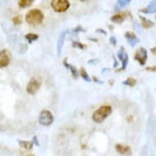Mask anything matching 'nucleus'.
<instances>
[{
    "label": "nucleus",
    "instance_id": "obj_1",
    "mask_svg": "<svg viewBox=\"0 0 156 156\" xmlns=\"http://www.w3.org/2000/svg\"><path fill=\"white\" fill-rule=\"evenodd\" d=\"M113 109L112 107L109 105H102L97 109L92 115V120L95 123H101L107 118L108 116L112 114Z\"/></svg>",
    "mask_w": 156,
    "mask_h": 156
},
{
    "label": "nucleus",
    "instance_id": "obj_2",
    "mask_svg": "<svg viewBox=\"0 0 156 156\" xmlns=\"http://www.w3.org/2000/svg\"><path fill=\"white\" fill-rule=\"evenodd\" d=\"M44 20V13L39 9H32L29 11L26 15V21L29 25H32V26L40 25L43 23Z\"/></svg>",
    "mask_w": 156,
    "mask_h": 156
},
{
    "label": "nucleus",
    "instance_id": "obj_3",
    "mask_svg": "<svg viewBox=\"0 0 156 156\" xmlns=\"http://www.w3.org/2000/svg\"><path fill=\"white\" fill-rule=\"evenodd\" d=\"M42 84V79L39 76H33L26 86V91L30 95H34L37 93Z\"/></svg>",
    "mask_w": 156,
    "mask_h": 156
},
{
    "label": "nucleus",
    "instance_id": "obj_4",
    "mask_svg": "<svg viewBox=\"0 0 156 156\" xmlns=\"http://www.w3.org/2000/svg\"><path fill=\"white\" fill-rule=\"evenodd\" d=\"M54 121L53 115L51 114V111L48 110H42L40 114H39V117H38V123L42 126H50L52 124Z\"/></svg>",
    "mask_w": 156,
    "mask_h": 156
},
{
    "label": "nucleus",
    "instance_id": "obj_5",
    "mask_svg": "<svg viewBox=\"0 0 156 156\" xmlns=\"http://www.w3.org/2000/svg\"><path fill=\"white\" fill-rule=\"evenodd\" d=\"M69 1L67 0H52L51 2V7L56 12H65L69 9Z\"/></svg>",
    "mask_w": 156,
    "mask_h": 156
},
{
    "label": "nucleus",
    "instance_id": "obj_6",
    "mask_svg": "<svg viewBox=\"0 0 156 156\" xmlns=\"http://www.w3.org/2000/svg\"><path fill=\"white\" fill-rule=\"evenodd\" d=\"M147 50L144 48H140L138 50H136L134 54V60L137 61L141 66H145L147 61Z\"/></svg>",
    "mask_w": 156,
    "mask_h": 156
},
{
    "label": "nucleus",
    "instance_id": "obj_7",
    "mask_svg": "<svg viewBox=\"0 0 156 156\" xmlns=\"http://www.w3.org/2000/svg\"><path fill=\"white\" fill-rule=\"evenodd\" d=\"M10 51L7 49H3L0 51V67L3 68V67L8 66L10 62Z\"/></svg>",
    "mask_w": 156,
    "mask_h": 156
},
{
    "label": "nucleus",
    "instance_id": "obj_8",
    "mask_svg": "<svg viewBox=\"0 0 156 156\" xmlns=\"http://www.w3.org/2000/svg\"><path fill=\"white\" fill-rule=\"evenodd\" d=\"M69 33L68 30H64L62 31L61 34H60L59 38L57 39V43H56V52H57V56H60L62 55V48H63V46H64V42H65V38L66 37V35Z\"/></svg>",
    "mask_w": 156,
    "mask_h": 156
},
{
    "label": "nucleus",
    "instance_id": "obj_9",
    "mask_svg": "<svg viewBox=\"0 0 156 156\" xmlns=\"http://www.w3.org/2000/svg\"><path fill=\"white\" fill-rule=\"evenodd\" d=\"M124 37L131 47H135L136 44H137L140 42V39L136 37L135 34L131 31H127L124 34Z\"/></svg>",
    "mask_w": 156,
    "mask_h": 156
},
{
    "label": "nucleus",
    "instance_id": "obj_10",
    "mask_svg": "<svg viewBox=\"0 0 156 156\" xmlns=\"http://www.w3.org/2000/svg\"><path fill=\"white\" fill-rule=\"evenodd\" d=\"M131 16L130 12H120V13H117L115 14L111 17V21L114 22L115 24H121L123 23L124 20L126 19L127 16Z\"/></svg>",
    "mask_w": 156,
    "mask_h": 156
},
{
    "label": "nucleus",
    "instance_id": "obj_11",
    "mask_svg": "<svg viewBox=\"0 0 156 156\" xmlns=\"http://www.w3.org/2000/svg\"><path fill=\"white\" fill-rule=\"evenodd\" d=\"M115 150L119 154L122 155L130 156L132 154V151H131L130 146L122 145V144H116L115 145Z\"/></svg>",
    "mask_w": 156,
    "mask_h": 156
},
{
    "label": "nucleus",
    "instance_id": "obj_12",
    "mask_svg": "<svg viewBox=\"0 0 156 156\" xmlns=\"http://www.w3.org/2000/svg\"><path fill=\"white\" fill-rule=\"evenodd\" d=\"M63 66H64L66 69H69L70 70V72H71L72 74V76L74 77V79H78V77H79V70L77 69V68L74 66H73V65L71 64H69L68 62H67V58H66V59L63 61Z\"/></svg>",
    "mask_w": 156,
    "mask_h": 156
},
{
    "label": "nucleus",
    "instance_id": "obj_13",
    "mask_svg": "<svg viewBox=\"0 0 156 156\" xmlns=\"http://www.w3.org/2000/svg\"><path fill=\"white\" fill-rule=\"evenodd\" d=\"M140 19H141V26L145 29H149L151 28V27H153L154 26V22H153L151 20H149L147 18H146L145 16H139Z\"/></svg>",
    "mask_w": 156,
    "mask_h": 156
},
{
    "label": "nucleus",
    "instance_id": "obj_14",
    "mask_svg": "<svg viewBox=\"0 0 156 156\" xmlns=\"http://www.w3.org/2000/svg\"><path fill=\"white\" fill-rule=\"evenodd\" d=\"M18 144L20 145L21 148L26 149V150H31L34 146V142L32 141H24V140H18Z\"/></svg>",
    "mask_w": 156,
    "mask_h": 156
},
{
    "label": "nucleus",
    "instance_id": "obj_15",
    "mask_svg": "<svg viewBox=\"0 0 156 156\" xmlns=\"http://www.w3.org/2000/svg\"><path fill=\"white\" fill-rule=\"evenodd\" d=\"M25 38H26V40L28 41L29 44H31L33 42L38 40V38H39V36H38V34H37L29 33L25 35Z\"/></svg>",
    "mask_w": 156,
    "mask_h": 156
},
{
    "label": "nucleus",
    "instance_id": "obj_16",
    "mask_svg": "<svg viewBox=\"0 0 156 156\" xmlns=\"http://www.w3.org/2000/svg\"><path fill=\"white\" fill-rule=\"evenodd\" d=\"M131 3L130 0H119L118 2L115 4V9L119 10L121 8H124L126 6H128Z\"/></svg>",
    "mask_w": 156,
    "mask_h": 156
},
{
    "label": "nucleus",
    "instance_id": "obj_17",
    "mask_svg": "<svg viewBox=\"0 0 156 156\" xmlns=\"http://www.w3.org/2000/svg\"><path fill=\"white\" fill-rule=\"evenodd\" d=\"M34 3V0H19L18 5L21 8H26Z\"/></svg>",
    "mask_w": 156,
    "mask_h": 156
},
{
    "label": "nucleus",
    "instance_id": "obj_18",
    "mask_svg": "<svg viewBox=\"0 0 156 156\" xmlns=\"http://www.w3.org/2000/svg\"><path fill=\"white\" fill-rule=\"evenodd\" d=\"M80 76L83 78V80H85L86 82H92V79L90 78V76L88 75V74H87V71H86V69H85L84 68H81V69H80Z\"/></svg>",
    "mask_w": 156,
    "mask_h": 156
},
{
    "label": "nucleus",
    "instance_id": "obj_19",
    "mask_svg": "<svg viewBox=\"0 0 156 156\" xmlns=\"http://www.w3.org/2000/svg\"><path fill=\"white\" fill-rule=\"evenodd\" d=\"M123 85H126V86H128V87H134L136 83V80H135L134 78H128L127 80H125L124 81L122 82Z\"/></svg>",
    "mask_w": 156,
    "mask_h": 156
},
{
    "label": "nucleus",
    "instance_id": "obj_20",
    "mask_svg": "<svg viewBox=\"0 0 156 156\" xmlns=\"http://www.w3.org/2000/svg\"><path fill=\"white\" fill-rule=\"evenodd\" d=\"M128 60H129V58H128V53L126 52L125 56H124V58H123V62H122V67L119 68V69H117V71H123V70H125L126 68H127V66H128Z\"/></svg>",
    "mask_w": 156,
    "mask_h": 156
},
{
    "label": "nucleus",
    "instance_id": "obj_21",
    "mask_svg": "<svg viewBox=\"0 0 156 156\" xmlns=\"http://www.w3.org/2000/svg\"><path fill=\"white\" fill-rule=\"evenodd\" d=\"M72 47H73L74 48H79V49H81V50L86 49L87 48V46L86 45V44H82V43H80V42H78V41L73 42Z\"/></svg>",
    "mask_w": 156,
    "mask_h": 156
},
{
    "label": "nucleus",
    "instance_id": "obj_22",
    "mask_svg": "<svg viewBox=\"0 0 156 156\" xmlns=\"http://www.w3.org/2000/svg\"><path fill=\"white\" fill-rule=\"evenodd\" d=\"M125 51H124V48L123 47H120V50L118 51V53H117V56H118V58L120 60L121 62H123V58H124V56H125Z\"/></svg>",
    "mask_w": 156,
    "mask_h": 156
},
{
    "label": "nucleus",
    "instance_id": "obj_23",
    "mask_svg": "<svg viewBox=\"0 0 156 156\" xmlns=\"http://www.w3.org/2000/svg\"><path fill=\"white\" fill-rule=\"evenodd\" d=\"M12 23L16 26H19L22 23V18L21 16H16L12 18Z\"/></svg>",
    "mask_w": 156,
    "mask_h": 156
},
{
    "label": "nucleus",
    "instance_id": "obj_24",
    "mask_svg": "<svg viewBox=\"0 0 156 156\" xmlns=\"http://www.w3.org/2000/svg\"><path fill=\"white\" fill-rule=\"evenodd\" d=\"M80 32H85V30L83 29V27L81 26H78L72 30V33L75 34H79Z\"/></svg>",
    "mask_w": 156,
    "mask_h": 156
},
{
    "label": "nucleus",
    "instance_id": "obj_25",
    "mask_svg": "<svg viewBox=\"0 0 156 156\" xmlns=\"http://www.w3.org/2000/svg\"><path fill=\"white\" fill-rule=\"evenodd\" d=\"M110 43L112 44L114 47L116 46V44H117V40H116V38H115V36H111V37H110Z\"/></svg>",
    "mask_w": 156,
    "mask_h": 156
},
{
    "label": "nucleus",
    "instance_id": "obj_26",
    "mask_svg": "<svg viewBox=\"0 0 156 156\" xmlns=\"http://www.w3.org/2000/svg\"><path fill=\"white\" fill-rule=\"evenodd\" d=\"M32 141L34 142V144L37 146H39V141L38 140V137H37V136H34L33 138H32Z\"/></svg>",
    "mask_w": 156,
    "mask_h": 156
},
{
    "label": "nucleus",
    "instance_id": "obj_27",
    "mask_svg": "<svg viewBox=\"0 0 156 156\" xmlns=\"http://www.w3.org/2000/svg\"><path fill=\"white\" fill-rule=\"evenodd\" d=\"M92 81L95 83H99V84H103V83H104V82H103V81H101V80H98L97 77H95L94 75L92 76Z\"/></svg>",
    "mask_w": 156,
    "mask_h": 156
},
{
    "label": "nucleus",
    "instance_id": "obj_28",
    "mask_svg": "<svg viewBox=\"0 0 156 156\" xmlns=\"http://www.w3.org/2000/svg\"><path fill=\"white\" fill-rule=\"evenodd\" d=\"M96 32H97V33L103 34L104 35H107V32H106V31H105V30H103V29H101V28L97 29V30H96Z\"/></svg>",
    "mask_w": 156,
    "mask_h": 156
},
{
    "label": "nucleus",
    "instance_id": "obj_29",
    "mask_svg": "<svg viewBox=\"0 0 156 156\" xmlns=\"http://www.w3.org/2000/svg\"><path fill=\"white\" fill-rule=\"evenodd\" d=\"M146 70H148V71L156 72V66H150V67H146Z\"/></svg>",
    "mask_w": 156,
    "mask_h": 156
},
{
    "label": "nucleus",
    "instance_id": "obj_30",
    "mask_svg": "<svg viewBox=\"0 0 156 156\" xmlns=\"http://www.w3.org/2000/svg\"><path fill=\"white\" fill-rule=\"evenodd\" d=\"M97 59H92V60H89V61L87 62V63H88V64L93 65V64H95V63H97Z\"/></svg>",
    "mask_w": 156,
    "mask_h": 156
},
{
    "label": "nucleus",
    "instance_id": "obj_31",
    "mask_svg": "<svg viewBox=\"0 0 156 156\" xmlns=\"http://www.w3.org/2000/svg\"><path fill=\"white\" fill-rule=\"evenodd\" d=\"M118 66H119L118 62H117V61L115 60V56H114V68H116V67Z\"/></svg>",
    "mask_w": 156,
    "mask_h": 156
},
{
    "label": "nucleus",
    "instance_id": "obj_32",
    "mask_svg": "<svg viewBox=\"0 0 156 156\" xmlns=\"http://www.w3.org/2000/svg\"><path fill=\"white\" fill-rule=\"evenodd\" d=\"M151 51L153 54H156V47H154V48H152L151 49Z\"/></svg>",
    "mask_w": 156,
    "mask_h": 156
},
{
    "label": "nucleus",
    "instance_id": "obj_33",
    "mask_svg": "<svg viewBox=\"0 0 156 156\" xmlns=\"http://www.w3.org/2000/svg\"><path fill=\"white\" fill-rule=\"evenodd\" d=\"M109 70H110V69H109V68H104V69H102L101 74H104L105 71H109Z\"/></svg>",
    "mask_w": 156,
    "mask_h": 156
},
{
    "label": "nucleus",
    "instance_id": "obj_34",
    "mask_svg": "<svg viewBox=\"0 0 156 156\" xmlns=\"http://www.w3.org/2000/svg\"><path fill=\"white\" fill-rule=\"evenodd\" d=\"M88 39H89V40H91V41L96 42V43H97V38H88Z\"/></svg>",
    "mask_w": 156,
    "mask_h": 156
},
{
    "label": "nucleus",
    "instance_id": "obj_35",
    "mask_svg": "<svg viewBox=\"0 0 156 156\" xmlns=\"http://www.w3.org/2000/svg\"><path fill=\"white\" fill-rule=\"evenodd\" d=\"M26 156H34V154H27V155Z\"/></svg>",
    "mask_w": 156,
    "mask_h": 156
},
{
    "label": "nucleus",
    "instance_id": "obj_36",
    "mask_svg": "<svg viewBox=\"0 0 156 156\" xmlns=\"http://www.w3.org/2000/svg\"><path fill=\"white\" fill-rule=\"evenodd\" d=\"M155 19H156V16H155Z\"/></svg>",
    "mask_w": 156,
    "mask_h": 156
}]
</instances>
